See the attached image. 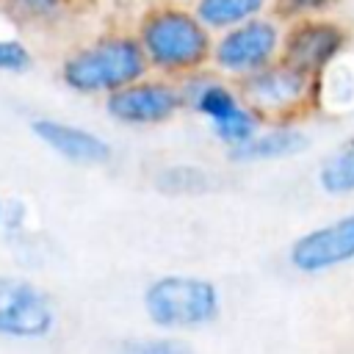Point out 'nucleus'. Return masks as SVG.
<instances>
[{
  "label": "nucleus",
  "mask_w": 354,
  "mask_h": 354,
  "mask_svg": "<svg viewBox=\"0 0 354 354\" xmlns=\"http://www.w3.org/2000/svg\"><path fill=\"white\" fill-rule=\"evenodd\" d=\"M279 47V30L268 19H249L230 28L213 44V61L232 75H252L271 64Z\"/></svg>",
  "instance_id": "0eeeda50"
},
{
  "label": "nucleus",
  "mask_w": 354,
  "mask_h": 354,
  "mask_svg": "<svg viewBox=\"0 0 354 354\" xmlns=\"http://www.w3.org/2000/svg\"><path fill=\"white\" fill-rule=\"evenodd\" d=\"M55 329L50 296L28 279L0 274V335L17 340H41Z\"/></svg>",
  "instance_id": "20e7f679"
},
{
  "label": "nucleus",
  "mask_w": 354,
  "mask_h": 354,
  "mask_svg": "<svg viewBox=\"0 0 354 354\" xmlns=\"http://www.w3.org/2000/svg\"><path fill=\"white\" fill-rule=\"evenodd\" d=\"M307 147H310V138L299 127H274V130L257 133L254 138H249L238 147H230V160H235V163L277 160V158L299 155Z\"/></svg>",
  "instance_id": "9b49d317"
},
{
  "label": "nucleus",
  "mask_w": 354,
  "mask_h": 354,
  "mask_svg": "<svg viewBox=\"0 0 354 354\" xmlns=\"http://www.w3.org/2000/svg\"><path fill=\"white\" fill-rule=\"evenodd\" d=\"M138 44L149 64L166 72L196 69L210 55L207 25L183 8H155L138 30Z\"/></svg>",
  "instance_id": "7ed1b4c3"
},
{
  "label": "nucleus",
  "mask_w": 354,
  "mask_h": 354,
  "mask_svg": "<svg viewBox=\"0 0 354 354\" xmlns=\"http://www.w3.org/2000/svg\"><path fill=\"white\" fill-rule=\"evenodd\" d=\"M30 69V53L22 41L0 39V72H25Z\"/></svg>",
  "instance_id": "6ab92c4d"
},
{
  "label": "nucleus",
  "mask_w": 354,
  "mask_h": 354,
  "mask_svg": "<svg viewBox=\"0 0 354 354\" xmlns=\"http://www.w3.org/2000/svg\"><path fill=\"white\" fill-rule=\"evenodd\" d=\"M185 102V94L163 80H136L108 94L105 111L122 124H160Z\"/></svg>",
  "instance_id": "1a4fd4ad"
},
{
  "label": "nucleus",
  "mask_w": 354,
  "mask_h": 354,
  "mask_svg": "<svg viewBox=\"0 0 354 354\" xmlns=\"http://www.w3.org/2000/svg\"><path fill=\"white\" fill-rule=\"evenodd\" d=\"M354 260V213L299 235L288 249V263L299 274H321Z\"/></svg>",
  "instance_id": "39448f33"
},
{
  "label": "nucleus",
  "mask_w": 354,
  "mask_h": 354,
  "mask_svg": "<svg viewBox=\"0 0 354 354\" xmlns=\"http://www.w3.org/2000/svg\"><path fill=\"white\" fill-rule=\"evenodd\" d=\"M147 64L144 47L136 39L113 36L72 53L61 66V77L72 91L111 94L144 77Z\"/></svg>",
  "instance_id": "f257e3e1"
},
{
  "label": "nucleus",
  "mask_w": 354,
  "mask_h": 354,
  "mask_svg": "<svg viewBox=\"0 0 354 354\" xmlns=\"http://www.w3.org/2000/svg\"><path fill=\"white\" fill-rule=\"evenodd\" d=\"M337 6V0H277L279 17H313Z\"/></svg>",
  "instance_id": "aec40b11"
},
{
  "label": "nucleus",
  "mask_w": 354,
  "mask_h": 354,
  "mask_svg": "<svg viewBox=\"0 0 354 354\" xmlns=\"http://www.w3.org/2000/svg\"><path fill=\"white\" fill-rule=\"evenodd\" d=\"M346 41H348V33L337 22L304 17L288 30L282 41V61L307 72L310 77H318L343 53Z\"/></svg>",
  "instance_id": "423d86ee"
},
{
  "label": "nucleus",
  "mask_w": 354,
  "mask_h": 354,
  "mask_svg": "<svg viewBox=\"0 0 354 354\" xmlns=\"http://www.w3.org/2000/svg\"><path fill=\"white\" fill-rule=\"evenodd\" d=\"M313 77L288 61L282 64H268L252 75H243L241 80V94L249 108L257 113H285L299 108L310 97Z\"/></svg>",
  "instance_id": "6e6552de"
},
{
  "label": "nucleus",
  "mask_w": 354,
  "mask_h": 354,
  "mask_svg": "<svg viewBox=\"0 0 354 354\" xmlns=\"http://www.w3.org/2000/svg\"><path fill=\"white\" fill-rule=\"evenodd\" d=\"M315 180H318V188L329 196L354 194V133L324 158Z\"/></svg>",
  "instance_id": "f8f14e48"
},
{
  "label": "nucleus",
  "mask_w": 354,
  "mask_h": 354,
  "mask_svg": "<svg viewBox=\"0 0 354 354\" xmlns=\"http://www.w3.org/2000/svg\"><path fill=\"white\" fill-rule=\"evenodd\" d=\"M6 207H8V205H6V202H3V199H0V224H3V221H6Z\"/></svg>",
  "instance_id": "412c9836"
},
{
  "label": "nucleus",
  "mask_w": 354,
  "mask_h": 354,
  "mask_svg": "<svg viewBox=\"0 0 354 354\" xmlns=\"http://www.w3.org/2000/svg\"><path fill=\"white\" fill-rule=\"evenodd\" d=\"M155 183H158V188L163 194H199V191L207 188L210 177L202 169L183 163V166H166L155 177Z\"/></svg>",
  "instance_id": "dca6fc26"
},
{
  "label": "nucleus",
  "mask_w": 354,
  "mask_h": 354,
  "mask_svg": "<svg viewBox=\"0 0 354 354\" xmlns=\"http://www.w3.org/2000/svg\"><path fill=\"white\" fill-rule=\"evenodd\" d=\"M185 100H191V105L202 116H207L210 124L227 119L230 113H235L243 105L232 88H227L224 83H216V80H196L191 86V91L185 94Z\"/></svg>",
  "instance_id": "ddd939ff"
},
{
  "label": "nucleus",
  "mask_w": 354,
  "mask_h": 354,
  "mask_svg": "<svg viewBox=\"0 0 354 354\" xmlns=\"http://www.w3.org/2000/svg\"><path fill=\"white\" fill-rule=\"evenodd\" d=\"M266 8V0H199L196 17L207 28H235L241 22L254 19Z\"/></svg>",
  "instance_id": "4468645a"
},
{
  "label": "nucleus",
  "mask_w": 354,
  "mask_h": 354,
  "mask_svg": "<svg viewBox=\"0 0 354 354\" xmlns=\"http://www.w3.org/2000/svg\"><path fill=\"white\" fill-rule=\"evenodd\" d=\"M144 313L147 318L169 332L199 329L218 318L221 296L218 288L194 274H163L144 288Z\"/></svg>",
  "instance_id": "f03ea898"
},
{
  "label": "nucleus",
  "mask_w": 354,
  "mask_h": 354,
  "mask_svg": "<svg viewBox=\"0 0 354 354\" xmlns=\"http://www.w3.org/2000/svg\"><path fill=\"white\" fill-rule=\"evenodd\" d=\"M210 127H213L218 141H224L227 147H238V144H243V141L257 136L260 113L254 108H249V105H241L235 113H230L227 119H221V122H216Z\"/></svg>",
  "instance_id": "2eb2a0df"
},
{
  "label": "nucleus",
  "mask_w": 354,
  "mask_h": 354,
  "mask_svg": "<svg viewBox=\"0 0 354 354\" xmlns=\"http://www.w3.org/2000/svg\"><path fill=\"white\" fill-rule=\"evenodd\" d=\"M30 133L55 155L72 160V163H83V166H100L111 158V147L102 136L77 127V124H66L58 119H33L30 122Z\"/></svg>",
  "instance_id": "9d476101"
},
{
  "label": "nucleus",
  "mask_w": 354,
  "mask_h": 354,
  "mask_svg": "<svg viewBox=\"0 0 354 354\" xmlns=\"http://www.w3.org/2000/svg\"><path fill=\"white\" fill-rule=\"evenodd\" d=\"M119 354H194V348L180 337H136L127 340Z\"/></svg>",
  "instance_id": "a211bd4d"
},
{
  "label": "nucleus",
  "mask_w": 354,
  "mask_h": 354,
  "mask_svg": "<svg viewBox=\"0 0 354 354\" xmlns=\"http://www.w3.org/2000/svg\"><path fill=\"white\" fill-rule=\"evenodd\" d=\"M66 0H0V8L17 22H50L64 14Z\"/></svg>",
  "instance_id": "f3484780"
}]
</instances>
